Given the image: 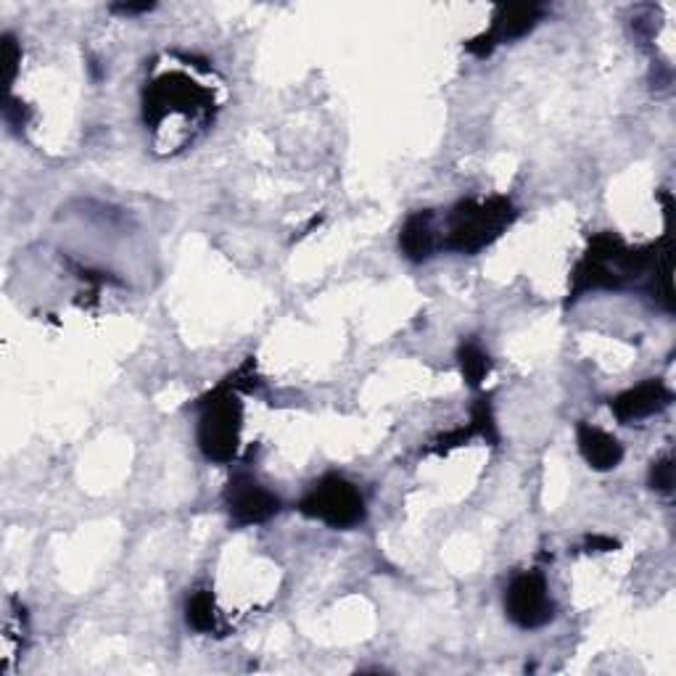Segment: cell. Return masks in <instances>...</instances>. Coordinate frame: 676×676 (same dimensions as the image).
<instances>
[{
    "mask_svg": "<svg viewBox=\"0 0 676 676\" xmlns=\"http://www.w3.org/2000/svg\"><path fill=\"white\" fill-rule=\"evenodd\" d=\"M516 218V207L505 196H492L486 201H460V204L452 207L447 218V235H444L442 243L450 252L478 254L482 249L492 246Z\"/></svg>",
    "mask_w": 676,
    "mask_h": 676,
    "instance_id": "obj_1",
    "label": "cell"
},
{
    "mask_svg": "<svg viewBox=\"0 0 676 676\" xmlns=\"http://www.w3.org/2000/svg\"><path fill=\"white\" fill-rule=\"evenodd\" d=\"M235 391L239 389L228 378L218 389L209 391L204 399H199V447L214 463H230L239 455L243 408Z\"/></svg>",
    "mask_w": 676,
    "mask_h": 676,
    "instance_id": "obj_2",
    "label": "cell"
},
{
    "mask_svg": "<svg viewBox=\"0 0 676 676\" xmlns=\"http://www.w3.org/2000/svg\"><path fill=\"white\" fill-rule=\"evenodd\" d=\"M299 513L323 520L330 529H355L365 520V499L355 484L341 476H326L317 482L299 503Z\"/></svg>",
    "mask_w": 676,
    "mask_h": 676,
    "instance_id": "obj_3",
    "label": "cell"
},
{
    "mask_svg": "<svg viewBox=\"0 0 676 676\" xmlns=\"http://www.w3.org/2000/svg\"><path fill=\"white\" fill-rule=\"evenodd\" d=\"M505 611L518 629H542L550 624L556 619V603L542 573H518L505 592Z\"/></svg>",
    "mask_w": 676,
    "mask_h": 676,
    "instance_id": "obj_4",
    "label": "cell"
},
{
    "mask_svg": "<svg viewBox=\"0 0 676 676\" xmlns=\"http://www.w3.org/2000/svg\"><path fill=\"white\" fill-rule=\"evenodd\" d=\"M545 9L539 3H510V6H499L495 11V19H492V27L484 32V35L473 38L465 43L473 56L486 59L492 56V51L497 45L510 43V40L524 38L526 32H531L537 27L539 19H542Z\"/></svg>",
    "mask_w": 676,
    "mask_h": 676,
    "instance_id": "obj_5",
    "label": "cell"
},
{
    "mask_svg": "<svg viewBox=\"0 0 676 676\" xmlns=\"http://www.w3.org/2000/svg\"><path fill=\"white\" fill-rule=\"evenodd\" d=\"M225 505L235 526L267 524L281 510V499L262 484H256L254 478L243 476V473L230 478L225 489Z\"/></svg>",
    "mask_w": 676,
    "mask_h": 676,
    "instance_id": "obj_6",
    "label": "cell"
},
{
    "mask_svg": "<svg viewBox=\"0 0 676 676\" xmlns=\"http://www.w3.org/2000/svg\"><path fill=\"white\" fill-rule=\"evenodd\" d=\"M668 404H672V391L661 381H645L613 399L611 410L621 423H634L666 410Z\"/></svg>",
    "mask_w": 676,
    "mask_h": 676,
    "instance_id": "obj_7",
    "label": "cell"
},
{
    "mask_svg": "<svg viewBox=\"0 0 676 676\" xmlns=\"http://www.w3.org/2000/svg\"><path fill=\"white\" fill-rule=\"evenodd\" d=\"M577 442L581 457H584L594 471H613L619 468L621 460H624V447H621L619 439L605 434L598 425L579 423Z\"/></svg>",
    "mask_w": 676,
    "mask_h": 676,
    "instance_id": "obj_8",
    "label": "cell"
},
{
    "mask_svg": "<svg viewBox=\"0 0 676 676\" xmlns=\"http://www.w3.org/2000/svg\"><path fill=\"white\" fill-rule=\"evenodd\" d=\"M436 230H434V212H415L410 214L408 222L399 233V249L410 262H425L436 252Z\"/></svg>",
    "mask_w": 676,
    "mask_h": 676,
    "instance_id": "obj_9",
    "label": "cell"
},
{
    "mask_svg": "<svg viewBox=\"0 0 676 676\" xmlns=\"http://www.w3.org/2000/svg\"><path fill=\"white\" fill-rule=\"evenodd\" d=\"M457 360H460V370H463V378L468 381V387H482L484 378L489 376V370H492L489 355H486V351L478 347L476 341H465V344H460Z\"/></svg>",
    "mask_w": 676,
    "mask_h": 676,
    "instance_id": "obj_10",
    "label": "cell"
},
{
    "mask_svg": "<svg viewBox=\"0 0 676 676\" xmlns=\"http://www.w3.org/2000/svg\"><path fill=\"white\" fill-rule=\"evenodd\" d=\"M186 619L188 626H193L196 632H214L218 629V611H214V598L212 592L199 590L191 594V600H188L186 605Z\"/></svg>",
    "mask_w": 676,
    "mask_h": 676,
    "instance_id": "obj_11",
    "label": "cell"
},
{
    "mask_svg": "<svg viewBox=\"0 0 676 676\" xmlns=\"http://www.w3.org/2000/svg\"><path fill=\"white\" fill-rule=\"evenodd\" d=\"M471 425H473V431H476V436L486 439V442H489V444H497L499 442L495 412H492L489 397L476 399V404H473V410H471Z\"/></svg>",
    "mask_w": 676,
    "mask_h": 676,
    "instance_id": "obj_12",
    "label": "cell"
},
{
    "mask_svg": "<svg viewBox=\"0 0 676 676\" xmlns=\"http://www.w3.org/2000/svg\"><path fill=\"white\" fill-rule=\"evenodd\" d=\"M651 486L655 492H668L674 489V460L672 457H661L651 465Z\"/></svg>",
    "mask_w": 676,
    "mask_h": 676,
    "instance_id": "obj_13",
    "label": "cell"
},
{
    "mask_svg": "<svg viewBox=\"0 0 676 676\" xmlns=\"http://www.w3.org/2000/svg\"><path fill=\"white\" fill-rule=\"evenodd\" d=\"M476 436V431H473V425H463V429H455L450 431V434H442L434 442V447H431V452H436V455H444V452L455 450V447H463L465 442H471V439Z\"/></svg>",
    "mask_w": 676,
    "mask_h": 676,
    "instance_id": "obj_14",
    "label": "cell"
},
{
    "mask_svg": "<svg viewBox=\"0 0 676 676\" xmlns=\"http://www.w3.org/2000/svg\"><path fill=\"white\" fill-rule=\"evenodd\" d=\"M19 61H22V49L17 45L13 35L3 38V70H6V85L13 83V74H17Z\"/></svg>",
    "mask_w": 676,
    "mask_h": 676,
    "instance_id": "obj_15",
    "label": "cell"
},
{
    "mask_svg": "<svg viewBox=\"0 0 676 676\" xmlns=\"http://www.w3.org/2000/svg\"><path fill=\"white\" fill-rule=\"evenodd\" d=\"M587 547H590V552H611L616 550L619 542L611 537H600V534H594V537H587Z\"/></svg>",
    "mask_w": 676,
    "mask_h": 676,
    "instance_id": "obj_16",
    "label": "cell"
},
{
    "mask_svg": "<svg viewBox=\"0 0 676 676\" xmlns=\"http://www.w3.org/2000/svg\"><path fill=\"white\" fill-rule=\"evenodd\" d=\"M151 9H154V3H138V6L127 3V6H114L112 11H117V13H127V17H130V13H146V11H151Z\"/></svg>",
    "mask_w": 676,
    "mask_h": 676,
    "instance_id": "obj_17",
    "label": "cell"
}]
</instances>
